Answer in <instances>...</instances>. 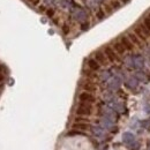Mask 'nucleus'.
<instances>
[{
  "instance_id": "obj_1",
  "label": "nucleus",
  "mask_w": 150,
  "mask_h": 150,
  "mask_svg": "<svg viewBox=\"0 0 150 150\" xmlns=\"http://www.w3.org/2000/svg\"><path fill=\"white\" fill-rule=\"evenodd\" d=\"M126 61L129 67H132L133 69H136V71L142 69L146 65V59L141 54H132V56L127 57Z\"/></svg>"
},
{
  "instance_id": "obj_2",
  "label": "nucleus",
  "mask_w": 150,
  "mask_h": 150,
  "mask_svg": "<svg viewBox=\"0 0 150 150\" xmlns=\"http://www.w3.org/2000/svg\"><path fill=\"white\" fill-rule=\"evenodd\" d=\"M75 112L77 115H83V117H88L93 114V105L90 103H83L80 102V104L77 105Z\"/></svg>"
},
{
  "instance_id": "obj_3",
  "label": "nucleus",
  "mask_w": 150,
  "mask_h": 150,
  "mask_svg": "<svg viewBox=\"0 0 150 150\" xmlns=\"http://www.w3.org/2000/svg\"><path fill=\"white\" fill-rule=\"evenodd\" d=\"M104 53L108 57V60L110 62H119L120 61L119 54L113 50V47H111V46H105L104 47Z\"/></svg>"
},
{
  "instance_id": "obj_4",
  "label": "nucleus",
  "mask_w": 150,
  "mask_h": 150,
  "mask_svg": "<svg viewBox=\"0 0 150 150\" xmlns=\"http://www.w3.org/2000/svg\"><path fill=\"white\" fill-rule=\"evenodd\" d=\"M79 100L80 102H83V103H90V104H93V103L96 102V97L93 95V93L82 91L81 94L79 95Z\"/></svg>"
},
{
  "instance_id": "obj_5",
  "label": "nucleus",
  "mask_w": 150,
  "mask_h": 150,
  "mask_svg": "<svg viewBox=\"0 0 150 150\" xmlns=\"http://www.w3.org/2000/svg\"><path fill=\"white\" fill-rule=\"evenodd\" d=\"M81 88L84 90V91H89V93H94L97 90V84L93 82V80H89L87 79L86 81H83L81 83Z\"/></svg>"
},
{
  "instance_id": "obj_6",
  "label": "nucleus",
  "mask_w": 150,
  "mask_h": 150,
  "mask_svg": "<svg viewBox=\"0 0 150 150\" xmlns=\"http://www.w3.org/2000/svg\"><path fill=\"white\" fill-rule=\"evenodd\" d=\"M134 33L136 34V36L140 38L142 42H146V40H147V38L150 36L149 34L146 31V29H144L141 24H139V25L134 27Z\"/></svg>"
},
{
  "instance_id": "obj_7",
  "label": "nucleus",
  "mask_w": 150,
  "mask_h": 150,
  "mask_svg": "<svg viewBox=\"0 0 150 150\" xmlns=\"http://www.w3.org/2000/svg\"><path fill=\"white\" fill-rule=\"evenodd\" d=\"M119 40H120V43L124 45V47L126 49V51H134V49H135V45L133 44V42H132L129 37L128 36H126V35H124V36H121V37L119 38Z\"/></svg>"
},
{
  "instance_id": "obj_8",
  "label": "nucleus",
  "mask_w": 150,
  "mask_h": 150,
  "mask_svg": "<svg viewBox=\"0 0 150 150\" xmlns=\"http://www.w3.org/2000/svg\"><path fill=\"white\" fill-rule=\"evenodd\" d=\"M94 58L99 62L100 66H106L110 61L108 60V57L105 56L104 51H96L94 53Z\"/></svg>"
},
{
  "instance_id": "obj_9",
  "label": "nucleus",
  "mask_w": 150,
  "mask_h": 150,
  "mask_svg": "<svg viewBox=\"0 0 150 150\" xmlns=\"http://www.w3.org/2000/svg\"><path fill=\"white\" fill-rule=\"evenodd\" d=\"M87 66H88L89 69H91L94 72H97V71L100 69V65H99V62L95 58H90V59L87 60Z\"/></svg>"
},
{
  "instance_id": "obj_10",
  "label": "nucleus",
  "mask_w": 150,
  "mask_h": 150,
  "mask_svg": "<svg viewBox=\"0 0 150 150\" xmlns=\"http://www.w3.org/2000/svg\"><path fill=\"white\" fill-rule=\"evenodd\" d=\"M139 80L135 77V76H133V77H129L126 82H125V86L128 88V89H131V90H135L137 87H139Z\"/></svg>"
},
{
  "instance_id": "obj_11",
  "label": "nucleus",
  "mask_w": 150,
  "mask_h": 150,
  "mask_svg": "<svg viewBox=\"0 0 150 150\" xmlns=\"http://www.w3.org/2000/svg\"><path fill=\"white\" fill-rule=\"evenodd\" d=\"M112 47H113V50H114L119 56H122V54L126 52V49H125L124 45L120 43V40H115V42H113Z\"/></svg>"
},
{
  "instance_id": "obj_12",
  "label": "nucleus",
  "mask_w": 150,
  "mask_h": 150,
  "mask_svg": "<svg viewBox=\"0 0 150 150\" xmlns=\"http://www.w3.org/2000/svg\"><path fill=\"white\" fill-rule=\"evenodd\" d=\"M73 129L75 131H88L90 129V125L88 122H76L73 124Z\"/></svg>"
},
{
  "instance_id": "obj_13",
  "label": "nucleus",
  "mask_w": 150,
  "mask_h": 150,
  "mask_svg": "<svg viewBox=\"0 0 150 150\" xmlns=\"http://www.w3.org/2000/svg\"><path fill=\"white\" fill-rule=\"evenodd\" d=\"M128 37H129V39H131L132 42H133V44L135 45V46H139V47H142V40L140 39V38L136 36V34L135 33H129L128 35H127Z\"/></svg>"
},
{
  "instance_id": "obj_14",
  "label": "nucleus",
  "mask_w": 150,
  "mask_h": 150,
  "mask_svg": "<svg viewBox=\"0 0 150 150\" xmlns=\"http://www.w3.org/2000/svg\"><path fill=\"white\" fill-rule=\"evenodd\" d=\"M134 140H135V136H134V134L131 133V132H127V133H125L122 135V141L126 144H131L132 142H134Z\"/></svg>"
},
{
  "instance_id": "obj_15",
  "label": "nucleus",
  "mask_w": 150,
  "mask_h": 150,
  "mask_svg": "<svg viewBox=\"0 0 150 150\" xmlns=\"http://www.w3.org/2000/svg\"><path fill=\"white\" fill-rule=\"evenodd\" d=\"M134 76H135L139 81H142V82H148V81H149V76L146 74L144 72H142L141 69H140V71H137Z\"/></svg>"
},
{
  "instance_id": "obj_16",
  "label": "nucleus",
  "mask_w": 150,
  "mask_h": 150,
  "mask_svg": "<svg viewBox=\"0 0 150 150\" xmlns=\"http://www.w3.org/2000/svg\"><path fill=\"white\" fill-rule=\"evenodd\" d=\"M83 75H84L87 79H89V80H93V79H97V77H98L94 71H91V69H89V68H88V69H83Z\"/></svg>"
},
{
  "instance_id": "obj_17",
  "label": "nucleus",
  "mask_w": 150,
  "mask_h": 150,
  "mask_svg": "<svg viewBox=\"0 0 150 150\" xmlns=\"http://www.w3.org/2000/svg\"><path fill=\"white\" fill-rule=\"evenodd\" d=\"M141 25H142V27L146 29V31H147V33L150 35V18L146 16V18L143 19V21H142Z\"/></svg>"
},
{
  "instance_id": "obj_18",
  "label": "nucleus",
  "mask_w": 150,
  "mask_h": 150,
  "mask_svg": "<svg viewBox=\"0 0 150 150\" xmlns=\"http://www.w3.org/2000/svg\"><path fill=\"white\" fill-rule=\"evenodd\" d=\"M140 147H141V143L137 142V141H134V142H132L131 144H128L129 150H140Z\"/></svg>"
},
{
  "instance_id": "obj_19",
  "label": "nucleus",
  "mask_w": 150,
  "mask_h": 150,
  "mask_svg": "<svg viewBox=\"0 0 150 150\" xmlns=\"http://www.w3.org/2000/svg\"><path fill=\"white\" fill-rule=\"evenodd\" d=\"M111 7L113 8V11L114 9H119L120 7H121V2L119 1V0H113V1H111Z\"/></svg>"
},
{
  "instance_id": "obj_20",
  "label": "nucleus",
  "mask_w": 150,
  "mask_h": 150,
  "mask_svg": "<svg viewBox=\"0 0 150 150\" xmlns=\"http://www.w3.org/2000/svg\"><path fill=\"white\" fill-rule=\"evenodd\" d=\"M140 124H141V126H142L143 128H146V129H150V119L143 120V121H141Z\"/></svg>"
},
{
  "instance_id": "obj_21",
  "label": "nucleus",
  "mask_w": 150,
  "mask_h": 150,
  "mask_svg": "<svg viewBox=\"0 0 150 150\" xmlns=\"http://www.w3.org/2000/svg\"><path fill=\"white\" fill-rule=\"evenodd\" d=\"M105 15H106V13H105V11H103V9H100V11L97 13V18L99 20H103L105 18Z\"/></svg>"
},
{
  "instance_id": "obj_22",
  "label": "nucleus",
  "mask_w": 150,
  "mask_h": 150,
  "mask_svg": "<svg viewBox=\"0 0 150 150\" xmlns=\"http://www.w3.org/2000/svg\"><path fill=\"white\" fill-rule=\"evenodd\" d=\"M75 121L76 122H88V119L83 118V115H80V117H76L75 118Z\"/></svg>"
},
{
  "instance_id": "obj_23",
  "label": "nucleus",
  "mask_w": 150,
  "mask_h": 150,
  "mask_svg": "<svg viewBox=\"0 0 150 150\" xmlns=\"http://www.w3.org/2000/svg\"><path fill=\"white\" fill-rule=\"evenodd\" d=\"M104 9H105V13H106V14H110L111 12H113V8L111 7V5H105Z\"/></svg>"
},
{
  "instance_id": "obj_24",
  "label": "nucleus",
  "mask_w": 150,
  "mask_h": 150,
  "mask_svg": "<svg viewBox=\"0 0 150 150\" xmlns=\"http://www.w3.org/2000/svg\"><path fill=\"white\" fill-rule=\"evenodd\" d=\"M143 110H144V112L147 113V114H150V104H146Z\"/></svg>"
},
{
  "instance_id": "obj_25",
  "label": "nucleus",
  "mask_w": 150,
  "mask_h": 150,
  "mask_svg": "<svg viewBox=\"0 0 150 150\" xmlns=\"http://www.w3.org/2000/svg\"><path fill=\"white\" fill-rule=\"evenodd\" d=\"M62 29H64V33H65V34H68V33H69V28H68L67 25H64Z\"/></svg>"
},
{
  "instance_id": "obj_26",
  "label": "nucleus",
  "mask_w": 150,
  "mask_h": 150,
  "mask_svg": "<svg viewBox=\"0 0 150 150\" xmlns=\"http://www.w3.org/2000/svg\"><path fill=\"white\" fill-rule=\"evenodd\" d=\"M29 1H30V2L33 4V5H35V6H36V5H38V4H39V0H29Z\"/></svg>"
},
{
  "instance_id": "obj_27",
  "label": "nucleus",
  "mask_w": 150,
  "mask_h": 150,
  "mask_svg": "<svg viewBox=\"0 0 150 150\" xmlns=\"http://www.w3.org/2000/svg\"><path fill=\"white\" fill-rule=\"evenodd\" d=\"M119 1H120L121 4H127V2H129L131 0H119Z\"/></svg>"
},
{
  "instance_id": "obj_28",
  "label": "nucleus",
  "mask_w": 150,
  "mask_h": 150,
  "mask_svg": "<svg viewBox=\"0 0 150 150\" xmlns=\"http://www.w3.org/2000/svg\"><path fill=\"white\" fill-rule=\"evenodd\" d=\"M4 79H5V77H4V75L0 74V82H2V81H4Z\"/></svg>"
},
{
  "instance_id": "obj_29",
  "label": "nucleus",
  "mask_w": 150,
  "mask_h": 150,
  "mask_svg": "<svg viewBox=\"0 0 150 150\" xmlns=\"http://www.w3.org/2000/svg\"><path fill=\"white\" fill-rule=\"evenodd\" d=\"M47 13H49V15L51 16V15H53V11H47Z\"/></svg>"
},
{
  "instance_id": "obj_30",
  "label": "nucleus",
  "mask_w": 150,
  "mask_h": 150,
  "mask_svg": "<svg viewBox=\"0 0 150 150\" xmlns=\"http://www.w3.org/2000/svg\"><path fill=\"white\" fill-rule=\"evenodd\" d=\"M148 150H150V142H148Z\"/></svg>"
},
{
  "instance_id": "obj_31",
  "label": "nucleus",
  "mask_w": 150,
  "mask_h": 150,
  "mask_svg": "<svg viewBox=\"0 0 150 150\" xmlns=\"http://www.w3.org/2000/svg\"><path fill=\"white\" fill-rule=\"evenodd\" d=\"M1 71H2V66L0 65V73H1Z\"/></svg>"
},
{
  "instance_id": "obj_32",
  "label": "nucleus",
  "mask_w": 150,
  "mask_h": 150,
  "mask_svg": "<svg viewBox=\"0 0 150 150\" xmlns=\"http://www.w3.org/2000/svg\"><path fill=\"white\" fill-rule=\"evenodd\" d=\"M1 88H2V86H1V84H0V89H1Z\"/></svg>"
}]
</instances>
